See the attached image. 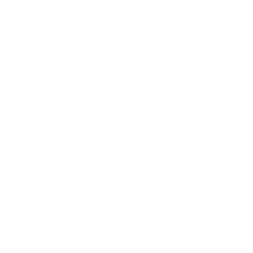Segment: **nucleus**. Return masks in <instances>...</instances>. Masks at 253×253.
<instances>
[]
</instances>
